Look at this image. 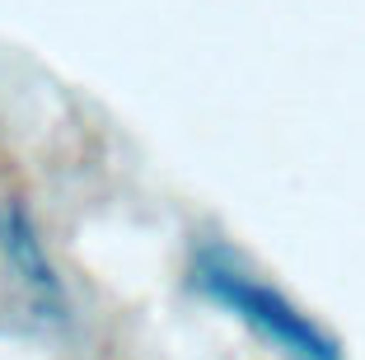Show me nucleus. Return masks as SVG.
Returning <instances> with one entry per match:
<instances>
[{"label":"nucleus","instance_id":"1","mask_svg":"<svg viewBox=\"0 0 365 360\" xmlns=\"http://www.w3.org/2000/svg\"><path fill=\"white\" fill-rule=\"evenodd\" d=\"M192 286L202 290L211 304L230 309L239 323L258 332L262 341H272L277 351L295 360H342L337 356V341L314 323L309 314L290 304L281 290H272L267 281L248 276L225 248H202L192 262Z\"/></svg>","mask_w":365,"mask_h":360},{"label":"nucleus","instance_id":"2","mask_svg":"<svg viewBox=\"0 0 365 360\" xmlns=\"http://www.w3.org/2000/svg\"><path fill=\"white\" fill-rule=\"evenodd\" d=\"M0 257L10 267V276L24 286L33 309L43 318H66V286L56 276L47 244L38 234V220L24 206V197H0Z\"/></svg>","mask_w":365,"mask_h":360}]
</instances>
